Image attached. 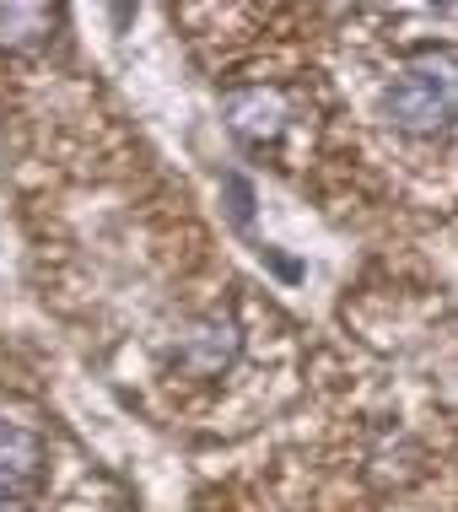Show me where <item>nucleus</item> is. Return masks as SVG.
<instances>
[{"mask_svg":"<svg viewBox=\"0 0 458 512\" xmlns=\"http://www.w3.org/2000/svg\"><path fill=\"white\" fill-rule=\"evenodd\" d=\"M383 119L405 135H437L458 119V49L437 44L399 65L383 87Z\"/></svg>","mask_w":458,"mask_h":512,"instance_id":"nucleus-1","label":"nucleus"},{"mask_svg":"<svg viewBox=\"0 0 458 512\" xmlns=\"http://www.w3.org/2000/svg\"><path fill=\"white\" fill-rule=\"evenodd\" d=\"M173 367L189 378H221L243 356V329L232 313H200L173 335Z\"/></svg>","mask_w":458,"mask_h":512,"instance_id":"nucleus-2","label":"nucleus"},{"mask_svg":"<svg viewBox=\"0 0 458 512\" xmlns=\"http://www.w3.org/2000/svg\"><path fill=\"white\" fill-rule=\"evenodd\" d=\"M44 480V437L0 415V512H22Z\"/></svg>","mask_w":458,"mask_h":512,"instance_id":"nucleus-3","label":"nucleus"},{"mask_svg":"<svg viewBox=\"0 0 458 512\" xmlns=\"http://www.w3.org/2000/svg\"><path fill=\"white\" fill-rule=\"evenodd\" d=\"M221 119H227V130L238 135L243 146H275L291 119L286 98L275 87H232L227 98H221Z\"/></svg>","mask_w":458,"mask_h":512,"instance_id":"nucleus-4","label":"nucleus"},{"mask_svg":"<svg viewBox=\"0 0 458 512\" xmlns=\"http://www.w3.org/2000/svg\"><path fill=\"white\" fill-rule=\"evenodd\" d=\"M54 27H60V11H49V6H0V49L38 54V49H49Z\"/></svg>","mask_w":458,"mask_h":512,"instance_id":"nucleus-5","label":"nucleus"},{"mask_svg":"<svg viewBox=\"0 0 458 512\" xmlns=\"http://www.w3.org/2000/svg\"><path fill=\"white\" fill-rule=\"evenodd\" d=\"M221 184H227V195H232V216H238V221H248V184H243L238 173H227Z\"/></svg>","mask_w":458,"mask_h":512,"instance_id":"nucleus-6","label":"nucleus"}]
</instances>
